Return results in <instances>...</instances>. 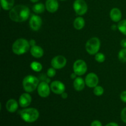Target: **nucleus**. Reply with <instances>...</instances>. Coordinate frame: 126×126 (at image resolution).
Wrapping results in <instances>:
<instances>
[{
	"mask_svg": "<svg viewBox=\"0 0 126 126\" xmlns=\"http://www.w3.org/2000/svg\"><path fill=\"white\" fill-rule=\"evenodd\" d=\"M30 15V10L28 6L18 4L14 6L10 10L9 16L12 21L16 22H23L27 20Z\"/></svg>",
	"mask_w": 126,
	"mask_h": 126,
	"instance_id": "f257e3e1",
	"label": "nucleus"
},
{
	"mask_svg": "<svg viewBox=\"0 0 126 126\" xmlns=\"http://www.w3.org/2000/svg\"><path fill=\"white\" fill-rule=\"evenodd\" d=\"M30 46L28 41L24 38H19L17 39L12 44V52L16 55H23L26 54L30 50Z\"/></svg>",
	"mask_w": 126,
	"mask_h": 126,
	"instance_id": "f03ea898",
	"label": "nucleus"
},
{
	"mask_svg": "<svg viewBox=\"0 0 126 126\" xmlns=\"http://www.w3.org/2000/svg\"><path fill=\"white\" fill-rule=\"evenodd\" d=\"M100 46L101 43L99 38L97 37H93V38H90L86 42V50L90 55H95L99 51Z\"/></svg>",
	"mask_w": 126,
	"mask_h": 126,
	"instance_id": "39448f33",
	"label": "nucleus"
},
{
	"mask_svg": "<svg viewBox=\"0 0 126 126\" xmlns=\"http://www.w3.org/2000/svg\"><path fill=\"white\" fill-rule=\"evenodd\" d=\"M73 71L78 76H82L87 71V65L83 60H77L73 64Z\"/></svg>",
	"mask_w": 126,
	"mask_h": 126,
	"instance_id": "0eeeda50",
	"label": "nucleus"
},
{
	"mask_svg": "<svg viewBox=\"0 0 126 126\" xmlns=\"http://www.w3.org/2000/svg\"><path fill=\"white\" fill-rule=\"evenodd\" d=\"M6 108L9 113H14L18 108V102L14 99H9L6 103Z\"/></svg>",
	"mask_w": 126,
	"mask_h": 126,
	"instance_id": "f3484780",
	"label": "nucleus"
},
{
	"mask_svg": "<svg viewBox=\"0 0 126 126\" xmlns=\"http://www.w3.org/2000/svg\"><path fill=\"white\" fill-rule=\"evenodd\" d=\"M73 7L76 14L80 16L84 15L88 10V6L84 0H75Z\"/></svg>",
	"mask_w": 126,
	"mask_h": 126,
	"instance_id": "423d86ee",
	"label": "nucleus"
},
{
	"mask_svg": "<svg viewBox=\"0 0 126 126\" xmlns=\"http://www.w3.org/2000/svg\"><path fill=\"white\" fill-rule=\"evenodd\" d=\"M30 67L32 70L36 72H40L43 69V66L38 62H32L30 64Z\"/></svg>",
	"mask_w": 126,
	"mask_h": 126,
	"instance_id": "5701e85b",
	"label": "nucleus"
},
{
	"mask_svg": "<svg viewBox=\"0 0 126 126\" xmlns=\"http://www.w3.org/2000/svg\"><path fill=\"white\" fill-rule=\"evenodd\" d=\"M67 63L66 58L63 55H57L51 60V66L55 70H60L65 67Z\"/></svg>",
	"mask_w": 126,
	"mask_h": 126,
	"instance_id": "6e6552de",
	"label": "nucleus"
},
{
	"mask_svg": "<svg viewBox=\"0 0 126 126\" xmlns=\"http://www.w3.org/2000/svg\"><path fill=\"white\" fill-rule=\"evenodd\" d=\"M95 60L98 63H103L105 60V55L101 52H98L95 55Z\"/></svg>",
	"mask_w": 126,
	"mask_h": 126,
	"instance_id": "a878e982",
	"label": "nucleus"
},
{
	"mask_svg": "<svg viewBox=\"0 0 126 126\" xmlns=\"http://www.w3.org/2000/svg\"><path fill=\"white\" fill-rule=\"evenodd\" d=\"M30 53L33 57L36 59L42 57L44 55V50L39 46H34L30 48Z\"/></svg>",
	"mask_w": 126,
	"mask_h": 126,
	"instance_id": "dca6fc26",
	"label": "nucleus"
},
{
	"mask_svg": "<svg viewBox=\"0 0 126 126\" xmlns=\"http://www.w3.org/2000/svg\"><path fill=\"white\" fill-rule=\"evenodd\" d=\"M15 0H1V6L4 11H10L14 6Z\"/></svg>",
	"mask_w": 126,
	"mask_h": 126,
	"instance_id": "6ab92c4d",
	"label": "nucleus"
},
{
	"mask_svg": "<svg viewBox=\"0 0 126 126\" xmlns=\"http://www.w3.org/2000/svg\"><path fill=\"white\" fill-rule=\"evenodd\" d=\"M46 9V6L42 2H37L35 4H34L32 7V10L34 13L39 14H42L44 12Z\"/></svg>",
	"mask_w": 126,
	"mask_h": 126,
	"instance_id": "412c9836",
	"label": "nucleus"
},
{
	"mask_svg": "<svg viewBox=\"0 0 126 126\" xmlns=\"http://www.w3.org/2000/svg\"><path fill=\"white\" fill-rule=\"evenodd\" d=\"M91 126H102V124L99 121L95 120L91 123Z\"/></svg>",
	"mask_w": 126,
	"mask_h": 126,
	"instance_id": "7c9ffc66",
	"label": "nucleus"
},
{
	"mask_svg": "<svg viewBox=\"0 0 126 126\" xmlns=\"http://www.w3.org/2000/svg\"><path fill=\"white\" fill-rule=\"evenodd\" d=\"M121 46L123 48H126V38L122 39L121 41Z\"/></svg>",
	"mask_w": 126,
	"mask_h": 126,
	"instance_id": "2f4dec72",
	"label": "nucleus"
},
{
	"mask_svg": "<svg viewBox=\"0 0 126 126\" xmlns=\"http://www.w3.org/2000/svg\"><path fill=\"white\" fill-rule=\"evenodd\" d=\"M42 23H43V21H42L41 17H39L38 15H33L29 21V25L31 29L35 32L40 29Z\"/></svg>",
	"mask_w": 126,
	"mask_h": 126,
	"instance_id": "9b49d317",
	"label": "nucleus"
},
{
	"mask_svg": "<svg viewBox=\"0 0 126 126\" xmlns=\"http://www.w3.org/2000/svg\"><path fill=\"white\" fill-rule=\"evenodd\" d=\"M50 89L52 92L57 95H61L65 91V86L60 81H54L50 83Z\"/></svg>",
	"mask_w": 126,
	"mask_h": 126,
	"instance_id": "f8f14e48",
	"label": "nucleus"
},
{
	"mask_svg": "<svg viewBox=\"0 0 126 126\" xmlns=\"http://www.w3.org/2000/svg\"><path fill=\"white\" fill-rule=\"evenodd\" d=\"M39 79L33 75H28L23 78L22 81L23 90L26 92L32 93L38 87Z\"/></svg>",
	"mask_w": 126,
	"mask_h": 126,
	"instance_id": "7ed1b4c3",
	"label": "nucleus"
},
{
	"mask_svg": "<svg viewBox=\"0 0 126 126\" xmlns=\"http://www.w3.org/2000/svg\"><path fill=\"white\" fill-rule=\"evenodd\" d=\"M105 126H119V125L116 123H110L107 124Z\"/></svg>",
	"mask_w": 126,
	"mask_h": 126,
	"instance_id": "c9c22d12",
	"label": "nucleus"
},
{
	"mask_svg": "<svg viewBox=\"0 0 126 126\" xmlns=\"http://www.w3.org/2000/svg\"><path fill=\"white\" fill-rule=\"evenodd\" d=\"M19 114L22 119L26 123H32L35 122L39 118V113L34 108H25L20 111Z\"/></svg>",
	"mask_w": 126,
	"mask_h": 126,
	"instance_id": "20e7f679",
	"label": "nucleus"
},
{
	"mask_svg": "<svg viewBox=\"0 0 126 126\" xmlns=\"http://www.w3.org/2000/svg\"><path fill=\"white\" fill-rule=\"evenodd\" d=\"M61 97L62 98H63V99H66V98H67L68 97V94L65 92H63V93L61 94Z\"/></svg>",
	"mask_w": 126,
	"mask_h": 126,
	"instance_id": "473e14b6",
	"label": "nucleus"
},
{
	"mask_svg": "<svg viewBox=\"0 0 126 126\" xmlns=\"http://www.w3.org/2000/svg\"><path fill=\"white\" fill-rule=\"evenodd\" d=\"M39 79L41 80L42 81H45L47 82V83H49L50 82V79H49V77L47 76V75H44V74H41L39 76Z\"/></svg>",
	"mask_w": 126,
	"mask_h": 126,
	"instance_id": "cd10ccee",
	"label": "nucleus"
},
{
	"mask_svg": "<svg viewBox=\"0 0 126 126\" xmlns=\"http://www.w3.org/2000/svg\"><path fill=\"white\" fill-rule=\"evenodd\" d=\"M47 75L49 78H53L54 76H55L56 75V71H55V69L53 67L49 68L47 70L46 73Z\"/></svg>",
	"mask_w": 126,
	"mask_h": 126,
	"instance_id": "bb28decb",
	"label": "nucleus"
},
{
	"mask_svg": "<svg viewBox=\"0 0 126 126\" xmlns=\"http://www.w3.org/2000/svg\"><path fill=\"white\" fill-rule=\"evenodd\" d=\"M74 28L77 30H81L84 27L85 20L82 17H78L73 22Z\"/></svg>",
	"mask_w": 126,
	"mask_h": 126,
	"instance_id": "aec40b11",
	"label": "nucleus"
},
{
	"mask_svg": "<svg viewBox=\"0 0 126 126\" xmlns=\"http://www.w3.org/2000/svg\"><path fill=\"white\" fill-rule=\"evenodd\" d=\"M70 77H71V78L72 79H75L78 77V75H76L75 72H73V73L71 74V76H70Z\"/></svg>",
	"mask_w": 126,
	"mask_h": 126,
	"instance_id": "f704fd0d",
	"label": "nucleus"
},
{
	"mask_svg": "<svg viewBox=\"0 0 126 126\" xmlns=\"http://www.w3.org/2000/svg\"><path fill=\"white\" fill-rule=\"evenodd\" d=\"M93 92L96 96H101L104 93V89L101 86H97L94 88Z\"/></svg>",
	"mask_w": 126,
	"mask_h": 126,
	"instance_id": "393cba45",
	"label": "nucleus"
},
{
	"mask_svg": "<svg viewBox=\"0 0 126 126\" xmlns=\"http://www.w3.org/2000/svg\"><path fill=\"white\" fill-rule=\"evenodd\" d=\"M30 44L31 46H34L36 45V41L34 40V39H31L29 41Z\"/></svg>",
	"mask_w": 126,
	"mask_h": 126,
	"instance_id": "72a5a7b5",
	"label": "nucleus"
},
{
	"mask_svg": "<svg viewBox=\"0 0 126 126\" xmlns=\"http://www.w3.org/2000/svg\"><path fill=\"white\" fill-rule=\"evenodd\" d=\"M86 85L90 88H94L98 86L99 79L98 76L94 73H90L85 78Z\"/></svg>",
	"mask_w": 126,
	"mask_h": 126,
	"instance_id": "9d476101",
	"label": "nucleus"
},
{
	"mask_svg": "<svg viewBox=\"0 0 126 126\" xmlns=\"http://www.w3.org/2000/svg\"><path fill=\"white\" fill-rule=\"evenodd\" d=\"M120 98L122 102L126 103V91H124L121 93Z\"/></svg>",
	"mask_w": 126,
	"mask_h": 126,
	"instance_id": "c756f323",
	"label": "nucleus"
},
{
	"mask_svg": "<svg viewBox=\"0 0 126 126\" xmlns=\"http://www.w3.org/2000/svg\"><path fill=\"white\" fill-rule=\"evenodd\" d=\"M110 16L112 21L114 22H119L122 18V12L119 8L114 7L110 11Z\"/></svg>",
	"mask_w": 126,
	"mask_h": 126,
	"instance_id": "2eb2a0df",
	"label": "nucleus"
},
{
	"mask_svg": "<svg viewBox=\"0 0 126 126\" xmlns=\"http://www.w3.org/2000/svg\"><path fill=\"white\" fill-rule=\"evenodd\" d=\"M121 118L124 123H126V107L122 110L121 113Z\"/></svg>",
	"mask_w": 126,
	"mask_h": 126,
	"instance_id": "c85d7f7f",
	"label": "nucleus"
},
{
	"mask_svg": "<svg viewBox=\"0 0 126 126\" xmlns=\"http://www.w3.org/2000/svg\"><path fill=\"white\" fill-rule=\"evenodd\" d=\"M60 1H65V0H60Z\"/></svg>",
	"mask_w": 126,
	"mask_h": 126,
	"instance_id": "58836bf2",
	"label": "nucleus"
},
{
	"mask_svg": "<svg viewBox=\"0 0 126 126\" xmlns=\"http://www.w3.org/2000/svg\"><path fill=\"white\" fill-rule=\"evenodd\" d=\"M38 94L42 98H46L50 95V87L49 84L45 81H41L38 85L37 88Z\"/></svg>",
	"mask_w": 126,
	"mask_h": 126,
	"instance_id": "1a4fd4ad",
	"label": "nucleus"
},
{
	"mask_svg": "<svg viewBox=\"0 0 126 126\" xmlns=\"http://www.w3.org/2000/svg\"><path fill=\"white\" fill-rule=\"evenodd\" d=\"M118 29L122 34L126 36V19L119 22L118 24Z\"/></svg>",
	"mask_w": 126,
	"mask_h": 126,
	"instance_id": "4be33fe9",
	"label": "nucleus"
},
{
	"mask_svg": "<svg viewBox=\"0 0 126 126\" xmlns=\"http://www.w3.org/2000/svg\"><path fill=\"white\" fill-rule=\"evenodd\" d=\"M32 101V98L30 94L28 92H25V93L22 94L20 96L18 103L22 108H26L31 104Z\"/></svg>",
	"mask_w": 126,
	"mask_h": 126,
	"instance_id": "ddd939ff",
	"label": "nucleus"
},
{
	"mask_svg": "<svg viewBox=\"0 0 126 126\" xmlns=\"http://www.w3.org/2000/svg\"><path fill=\"white\" fill-rule=\"evenodd\" d=\"M30 1L31 2H34V3H36V2H38V1H39V0H30Z\"/></svg>",
	"mask_w": 126,
	"mask_h": 126,
	"instance_id": "4c0bfd02",
	"label": "nucleus"
},
{
	"mask_svg": "<svg viewBox=\"0 0 126 126\" xmlns=\"http://www.w3.org/2000/svg\"><path fill=\"white\" fill-rule=\"evenodd\" d=\"M118 59L123 63L126 62V48H123L118 53Z\"/></svg>",
	"mask_w": 126,
	"mask_h": 126,
	"instance_id": "b1692460",
	"label": "nucleus"
},
{
	"mask_svg": "<svg viewBox=\"0 0 126 126\" xmlns=\"http://www.w3.org/2000/svg\"><path fill=\"white\" fill-rule=\"evenodd\" d=\"M46 9L50 13H54L57 11L59 4L57 0H46L45 3Z\"/></svg>",
	"mask_w": 126,
	"mask_h": 126,
	"instance_id": "4468645a",
	"label": "nucleus"
},
{
	"mask_svg": "<svg viewBox=\"0 0 126 126\" xmlns=\"http://www.w3.org/2000/svg\"><path fill=\"white\" fill-rule=\"evenodd\" d=\"M85 84H86L85 80H84L81 77L79 76L74 79L73 87L76 91H82L84 89Z\"/></svg>",
	"mask_w": 126,
	"mask_h": 126,
	"instance_id": "a211bd4d",
	"label": "nucleus"
},
{
	"mask_svg": "<svg viewBox=\"0 0 126 126\" xmlns=\"http://www.w3.org/2000/svg\"><path fill=\"white\" fill-rule=\"evenodd\" d=\"M111 29L113 30H116V29H118V26L115 25H113L111 26Z\"/></svg>",
	"mask_w": 126,
	"mask_h": 126,
	"instance_id": "e433bc0d",
	"label": "nucleus"
}]
</instances>
